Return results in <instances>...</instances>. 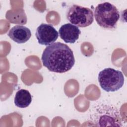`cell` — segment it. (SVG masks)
Returning a JSON list of instances; mask_svg holds the SVG:
<instances>
[{
	"label": "cell",
	"instance_id": "cell-1",
	"mask_svg": "<svg viewBox=\"0 0 127 127\" xmlns=\"http://www.w3.org/2000/svg\"><path fill=\"white\" fill-rule=\"evenodd\" d=\"M41 60L44 66L57 73L68 71L75 64L72 51L67 45L61 42L54 43L46 47Z\"/></svg>",
	"mask_w": 127,
	"mask_h": 127
},
{
	"label": "cell",
	"instance_id": "cell-2",
	"mask_svg": "<svg viewBox=\"0 0 127 127\" xmlns=\"http://www.w3.org/2000/svg\"><path fill=\"white\" fill-rule=\"evenodd\" d=\"M91 122L97 127H122V118L119 110L107 104L96 106L90 115Z\"/></svg>",
	"mask_w": 127,
	"mask_h": 127
},
{
	"label": "cell",
	"instance_id": "cell-3",
	"mask_svg": "<svg viewBox=\"0 0 127 127\" xmlns=\"http://www.w3.org/2000/svg\"><path fill=\"white\" fill-rule=\"evenodd\" d=\"M120 16L117 8L108 2L98 4L94 10V17L97 23L106 29L116 28Z\"/></svg>",
	"mask_w": 127,
	"mask_h": 127
},
{
	"label": "cell",
	"instance_id": "cell-4",
	"mask_svg": "<svg viewBox=\"0 0 127 127\" xmlns=\"http://www.w3.org/2000/svg\"><path fill=\"white\" fill-rule=\"evenodd\" d=\"M98 82L101 87L106 92H115L121 89L124 83L122 72L112 68H106L98 74Z\"/></svg>",
	"mask_w": 127,
	"mask_h": 127
},
{
	"label": "cell",
	"instance_id": "cell-5",
	"mask_svg": "<svg viewBox=\"0 0 127 127\" xmlns=\"http://www.w3.org/2000/svg\"><path fill=\"white\" fill-rule=\"evenodd\" d=\"M66 18L71 24L77 27H85L93 23L94 15L90 8L73 4L67 11Z\"/></svg>",
	"mask_w": 127,
	"mask_h": 127
},
{
	"label": "cell",
	"instance_id": "cell-6",
	"mask_svg": "<svg viewBox=\"0 0 127 127\" xmlns=\"http://www.w3.org/2000/svg\"><path fill=\"white\" fill-rule=\"evenodd\" d=\"M35 35L38 43L45 46L54 43L59 36L57 30L52 25L46 23H42L37 27Z\"/></svg>",
	"mask_w": 127,
	"mask_h": 127
},
{
	"label": "cell",
	"instance_id": "cell-7",
	"mask_svg": "<svg viewBox=\"0 0 127 127\" xmlns=\"http://www.w3.org/2000/svg\"><path fill=\"white\" fill-rule=\"evenodd\" d=\"M81 31L78 27L71 23L63 25L59 29L60 37L66 43H74L78 39Z\"/></svg>",
	"mask_w": 127,
	"mask_h": 127
},
{
	"label": "cell",
	"instance_id": "cell-8",
	"mask_svg": "<svg viewBox=\"0 0 127 127\" xmlns=\"http://www.w3.org/2000/svg\"><path fill=\"white\" fill-rule=\"evenodd\" d=\"M7 35L16 43L22 44L26 42L30 38L31 32L30 30L26 26L15 25L10 29Z\"/></svg>",
	"mask_w": 127,
	"mask_h": 127
},
{
	"label": "cell",
	"instance_id": "cell-9",
	"mask_svg": "<svg viewBox=\"0 0 127 127\" xmlns=\"http://www.w3.org/2000/svg\"><path fill=\"white\" fill-rule=\"evenodd\" d=\"M32 101V97L30 92L26 89H20L15 94L14 104L20 108H25L29 106Z\"/></svg>",
	"mask_w": 127,
	"mask_h": 127
}]
</instances>
